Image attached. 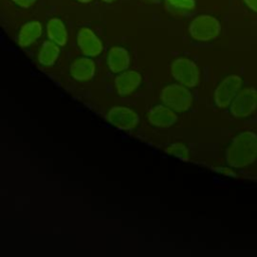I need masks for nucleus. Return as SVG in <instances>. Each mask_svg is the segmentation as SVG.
Instances as JSON below:
<instances>
[{
  "mask_svg": "<svg viewBox=\"0 0 257 257\" xmlns=\"http://www.w3.org/2000/svg\"><path fill=\"white\" fill-rule=\"evenodd\" d=\"M216 171H218L219 173L225 175L226 177H235L236 174L229 168H224V167H219V168H216Z\"/></svg>",
  "mask_w": 257,
  "mask_h": 257,
  "instance_id": "nucleus-19",
  "label": "nucleus"
},
{
  "mask_svg": "<svg viewBox=\"0 0 257 257\" xmlns=\"http://www.w3.org/2000/svg\"><path fill=\"white\" fill-rule=\"evenodd\" d=\"M76 41L82 54L88 57H95L99 55L103 48L101 40L90 28L87 27H82L78 30Z\"/></svg>",
  "mask_w": 257,
  "mask_h": 257,
  "instance_id": "nucleus-8",
  "label": "nucleus"
},
{
  "mask_svg": "<svg viewBox=\"0 0 257 257\" xmlns=\"http://www.w3.org/2000/svg\"><path fill=\"white\" fill-rule=\"evenodd\" d=\"M148 1H158V0H148Z\"/></svg>",
  "mask_w": 257,
  "mask_h": 257,
  "instance_id": "nucleus-23",
  "label": "nucleus"
},
{
  "mask_svg": "<svg viewBox=\"0 0 257 257\" xmlns=\"http://www.w3.org/2000/svg\"><path fill=\"white\" fill-rule=\"evenodd\" d=\"M220 31V22L210 15L197 16L189 26L190 35L198 41H210L215 39L219 35Z\"/></svg>",
  "mask_w": 257,
  "mask_h": 257,
  "instance_id": "nucleus-3",
  "label": "nucleus"
},
{
  "mask_svg": "<svg viewBox=\"0 0 257 257\" xmlns=\"http://www.w3.org/2000/svg\"><path fill=\"white\" fill-rule=\"evenodd\" d=\"M173 77L187 87H195L200 79L199 68L196 63L186 57H180L173 61L171 65Z\"/></svg>",
  "mask_w": 257,
  "mask_h": 257,
  "instance_id": "nucleus-4",
  "label": "nucleus"
},
{
  "mask_svg": "<svg viewBox=\"0 0 257 257\" xmlns=\"http://www.w3.org/2000/svg\"><path fill=\"white\" fill-rule=\"evenodd\" d=\"M166 8L175 15H184L195 8V0H166Z\"/></svg>",
  "mask_w": 257,
  "mask_h": 257,
  "instance_id": "nucleus-16",
  "label": "nucleus"
},
{
  "mask_svg": "<svg viewBox=\"0 0 257 257\" xmlns=\"http://www.w3.org/2000/svg\"><path fill=\"white\" fill-rule=\"evenodd\" d=\"M106 62L111 72L120 73L126 70L130 66V53L121 46H113L108 50Z\"/></svg>",
  "mask_w": 257,
  "mask_h": 257,
  "instance_id": "nucleus-12",
  "label": "nucleus"
},
{
  "mask_svg": "<svg viewBox=\"0 0 257 257\" xmlns=\"http://www.w3.org/2000/svg\"><path fill=\"white\" fill-rule=\"evenodd\" d=\"M257 159V135L242 132L230 143L226 150V162L232 168H244Z\"/></svg>",
  "mask_w": 257,
  "mask_h": 257,
  "instance_id": "nucleus-1",
  "label": "nucleus"
},
{
  "mask_svg": "<svg viewBox=\"0 0 257 257\" xmlns=\"http://www.w3.org/2000/svg\"><path fill=\"white\" fill-rule=\"evenodd\" d=\"M59 45L51 40L44 41L38 51V62L43 66H51L55 63L59 56Z\"/></svg>",
  "mask_w": 257,
  "mask_h": 257,
  "instance_id": "nucleus-15",
  "label": "nucleus"
},
{
  "mask_svg": "<svg viewBox=\"0 0 257 257\" xmlns=\"http://www.w3.org/2000/svg\"><path fill=\"white\" fill-rule=\"evenodd\" d=\"M69 72L76 81H89L94 76L95 64L92 59L87 57H78L70 65Z\"/></svg>",
  "mask_w": 257,
  "mask_h": 257,
  "instance_id": "nucleus-11",
  "label": "nucleus"
},
{
  "mask_svg": "<svg viewBox=\"0 0 257 257\" xmlns=\"http://www.w3.org/2000/svg\"><path fill=\"white\" fill-rule=\"evenodd\" d=\"M167 154L174 156L182 161H188L190 158V152L189 149L185 144L182 143H174L171 144L167 149H166Z\"/></svg>",
  "mask_w": 257,
  "mask_h": 257,
  "instance_id": "nucleus-17",
  "label": "nucleus"
},
{
  "mask_svg": "<svg viewBox=\"0 0 257 257\" xmlns=\"http://www.w3.org/2000/svg\"><path fill=\"white\" fill-rule=\"evenodd\" d=\"M142 75L136 70H124L114 79V88L116 92L125 96L133 93L141 84Z\"/></svg>",
  "mask_w": 257,
  "mask_h": 257,
  "instance_id": "nucleus-10",
  "label": "nucleus"
},
{
  "mask_svg": "<svg viewBox=\"0 0 257 257\" xmlns=\"http://www.w3.org/2000/svg\"><path fill=\"white\" fill-rule=\"evenodd\" d=\"M42 34V25L40 22L33 20L25 23L17 36V42L21 47H28L34 43Z\"/></svg>",
  "mask_w": 257,
  "mask_h": 257,
  "instance_id": "nucleus-13",
  "label": "nucleus"
},
{
  "mask_svg": "<svg viewBox=\"0 0 257 257\" xmlns=\"http://www.w3.org/2000/svg\"><path fill=\"white\" fill-rule=\"evenodd\" d=\"M106 118L110 124L121 131H132L140 122V116L135 110L121 105L111 107L107 112Z\"/></svg>",
  "mask_w": 257,
  "mask_h": 257,
  "instance_id": "nucleus-7",
  "label": "nucleus"
},
{
  "mask_svg": "<svg viewBox=\"0 0 257 257\" xmlns=\"http://www.w3.org/2000/svg\"><path fill=\"white\" fill-rule=\"evenodd\" d=\"M102 2H105V3H112V2H114L115 0H101Z\"/></svg>",
  "mask_w": 257,
  "mask_h": 257,
  "instance_id": "nucleus-22",
  "label": "nucleus"
},
{
  "mask_svg": "<svg viewBox=\"0 0 257 257\" xmlns=\"http://www.w3.org/2000/svg\"><path fill=\"white\" fill-rule=\"evenodd\" d=\"M46 33L48 38L59 46H63L67 42L68 34L63 21L59 18H51L46 25Z\"/></svg>",
  "mask_w": 257,
  "mask_h": 257,
  "instance_id": "nucleus-14",
  "label": "nucleus"
},
{
  "mask_svg": "<svg viewBox=\"0 0 257 257\" xmlns=\"http://www.w3.org/2000/svg\"><path fill=\"white\" fill-rule=\"evenodd\" d=\"M12 1L22 8H28V7H31L36 0H12Z\"/></svg>",
  "mask_w": 257,
  "mask_h": 257,
  "instance_id": "nucleus-18",
  "label": "nucleus"
},
{
  "mask_svg": "<svg viewBox=\"0 0 257 257\" xmlns=\"http://www.w3.org/2000/svg\"><path fill=\"white\" fill-rule=\"evenodd\" d=\"M148 120L154 126L167 128L177 122L178 116L175 113V110L171 109L169 106L159 104L149 110Z\"/></svg>",
  "mask_w": 257,
  "mask_h": 257,
  "instance_id": "nucleus-9",
  "label": "nucleus"
},
{
  "mask_svg": "<svg viewBox=\"0 0 257 257\" xmlns=\"http://www.w3.org/2000/svg\"><path fill=\"white\" fill-rule=\"evenodd\" d=\"M257 108V89L245 87L241 89L230 104V112L235 117H246Z\"/></svg>",
  "mask_w": 257,
  "mask_h": 257,
  "instance_id": "nucleus-5",
  "label": "nucleus"
},
{
  "mask_svg": "<svg viewBox=\"0 0 257 257\" xmlns=\"http://www.w3.org/2000/svg\"><path fill=\"white\" fill-rule=\"evenodd\" d=\"M76 1L81 2V3H88V2H90V1H92V0H76Z\"/></svg>",
  "mask_w": 257,
  "mask_h": 257,
  "instance_id": "nucleus-21",
  "label": "nucleus"
},
{
  "mask_svg": "<svg viewBox=\"0 0 257 257\" xmlns=\"http://www.w3.org/2000/svg\"><path fill=\"white\" fill-rule=\"evenodd\" d=\"M161 100L175 111H186L193 103V95L187 86L173 83L165 86L160 93Z\"/></svg>",
  "mask_w": 257,
  "mask_h": 257,
  "instance_id": "nucleus-2",
  "label": "nucleus"
},
{
  "mask_svg": "<svg viewBox=\"0 0 257 257\" xmlns=\"http://www.w3.org/2000/svg\"><path fill=\"white\" fill-rule=\"evenodd\" d=\"M245 3L255 12H257V0H244Z\"/></svg>",
  "mask_w": 257,
  "mask_h": 257,
  "instance_id": "nucleus-20",
  "label": "nucleus"
},
{
  "mask_svg": "<svg viewBox=\"0 0 257 257\" xmlns=\"http://www.w3.org/2000/svg\"><path fill=\"white\" fill-rule=\"evenodd\" d=\"M242 86V78L238 75L225 77L214 92V101L218 107L225 108L231 104Z\"/></svg>",
  "mask_w": 257,
  "mask_h": 257,
  "instance_id": "nucleus-6",
  "label": "nucleus"
}]
</instances>
